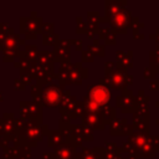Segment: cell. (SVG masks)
<instances>
[{
  "instance_id": "obj_1",
  "label": "cell",
  "mask_w": 159,
  "mask_h": 159,
  "mask_svg": "<svg viewBox=\"0 0 159 159\" xmlns=\"http://www.w3.org/2000/svg\"><path fill=\"white\" fill-rule=\"evenodd\" d=\"M91 96H92V99L98 104L106 103L108 101V92H107V89L104 87H96L92 91Z\"/></svg>"
},
{
  "instance_id": "obj_2",
  "label": "cell",
  "mask_w": 159,
  "mask_h": 159,
  "mask_svg": "<svg viewBox=\"0 0 159 159\" xmlns=\"http://www.w3.org/2000/svg\"><path fill=\"white\" fill-rule=\"evenodd\" d=\"M45 98H46V101L47 102H50V103H55L57 99H58V92L56 91V89H48L47 92H46V94H45Z\"/></svg>"
}]
</instances>
